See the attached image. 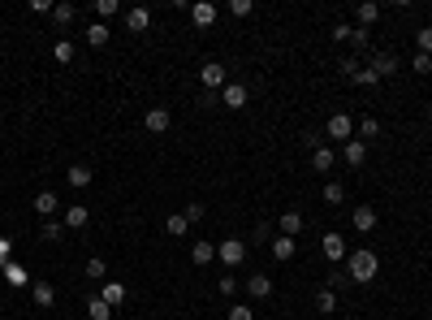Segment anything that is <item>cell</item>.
<instances>
[{
  "mask_svg": "<svg viewBox=\"0 0 432 320\" xmlns=\"http://www.w3.org/2000/svg\"><path fill=\"white\" fill-rule=\"evenodd\" d=\"M376 273H380L376 251L359 247V251H350V255H346V277H350V286H367V281H376Z\"/></svg>",
  "mask_w": 432,
  "mask_h": 320,
  "instance_id": "1",
  "label": "cell"
},
{
  "mask_svg": "<svg viewBox=\"0 0 432 320\" xmlns=\"http://www.w3.org/2000/svg\"><path fill=\"white\" fill-rule=\"evenodd\" d=\"M199 83H203V91H225L229 74H225L220 61H203V66H199Z\"/></svg>",
  "mask_w": 432,
  "mask_h": 320,
  "instance_id": "2",
  "label": "cell"
},
{
  "mask_svg": "<svg viewBox=\"0 0 432 320\" xmlns=\"http://www.w3.org/2000/svg\"><path fill=\"white\" fill-rule=\"evenodd\" d=\"M216 260L225 268H238L247 260V243H243V238H225V243H216Z\"/></svg>",
  "mask_w": 432,
  "mask_h": 320,
  "instance_id": "3",
  "label": "cell"
},
{
  "mask_svg": "<svg viewBox=\"0 0 432 320\" xmlns=\"http://www.w3.org/2000/svg\"><path fill=\"white\" fill-rule=\"evenodd\" d=\"M325 139H338V143H350V139H355V121H350L346 113H333V117L325 121Z\"/></svg>",
  "mask_w": 432,
  "mask_h": 320,
  "instance_id": "4",
  "label": "cell"
},
{
  "mask_svg": "<svg viewBox=\"0 0 432 320\" xmlns=\"http://www.w3.org/2000/svg\"><path fill=\"white\" fill-rule=\"evenodd\" d=\"M320 251H325V260H329V264H338V260H346V255H350V251H346V238H342V234H333V230L320 238Z\"/></svg>",
  "mask_w": 432,
  "mask_h": 320,
  "instance_id": "5",
  "label": "cell"
},
{
  "mask_svg": "<svg viewBox=\"0 0 432 320\" xmlns=\"http://www.w3.org/2000/svg\"><path fill=\"white\" fill-rule=\"evenodd\" d=\"M367 70H376V78L385 83V78H393V74L402 70V66H398V57H393V52H372V61H367Z\"/></svg>",
  "mask_w": 432,
  "mask_h": 320,
  "instance_id": "6",
  "label": "cell"
},
{
  "mask_svg": "<svg viewBox=\"0 0 432 320\" xmlns=\"http://www.w3.org/2000/svg\"><path fill=\"white\" fill-rule=\"evenodd\" d=\"M190 22H195L199 30L216 26V5H212V0H195V5H190Z\"/></svg>",
  "mask_w": 432,
  "mask_h": 320,
  "instance_id": "7",
  "label": "cell"
},
{
  "mask_svg": "<svg viewBox=\"0 0 432 320\" xmlns=\"http://www.w3.org/2000/svg\"><path fill=\"white\" fill-rule=\"evenodd\" d=\"M147 26H152V9H147V5L125 9V30H130V35H143Z\"/></svg>",
  "mask_w": 432,
  "mask_h": 320,
  "instance_id": "8",
  "label": "cell"
},
{
  "mask_svg": "<svg viewBox=\"0 0 432 320\" xmlns=\"http://www.w3.org/2000/svg\"><path fill=\"white\" fill-rule=\"evenodd\" d=\"M143 126H147V134H165L169 126H173V117H169V108H147V113H143Z\"/></svg>",
  "mask_w": 432,
  "mask_h": 320,
  "instance_id": "9",
  "label": "cell"
},
{
  "mask_svg": "<svg viewBox=\"0 0 432 320\" xmlns=\"http://www.w3.org/2000/svg\"><path fill=\"white\" fill-rule=\"evenodd\" d=\"M342 160H346L350 169H363V165H367V143H363V139L342 143Z\"/></svg>",
  "mask_w": 432,
  "mask_h": 320,
  "instance_id": "10",
  "label": "cell"
},
{
  "mask_svg": "<svg viewBox=\"0 0 432 320\" xmlns=\"http://www.w3.org/2000/svg\"><path fill=\"white\" fill-rule=\"evenodd\" d=\"M247 83H225V91H220V104L225 108H247Z\"/></svg>",
  "mask_w": 432,
  "mask_h": 320,
  "instance_id": "11",
  "label": "cell"
},
{
  "mask_svg": "<svg viewBox=\"0 0 432 320\" xmlns=\"http://www.w3.org/2000/svg\"><path fill=\"white\" fill-rule=\"evenodd\" d=\"M35 212H39L43 221H52V217L61 212V199H56V190H39V195H35Z\"/></svg>",
  "mask_w": 432,
  "mask_h": 320,
  "instance_id": "12",
  "label": "cell"
},
{
  "mask_svg": "<svg viewBox=\"0 0 432 320\" xmlns=\"http://www.w3.org/2000/svg\"><path fill=\"white\" fill-rule=\"evenodd\" d=\"M0 277H5L9 286H18V290H26V286H35V281H30V273H26V268H22L18 260H9L5 268H0Z\"/></svg>",
  "mask_w": 432,
  "mask_h": 320,
  "instance_id": "13",
  "label": "cell"
},
{
  "mask_svg": "<svg viewBox=\"0 0 432 320\" xmlns=\"http://www.w3.org/2000/svg\"><path fill=\"white\" fill-rule=\"evenodd\" d=\"M100 299H104V303H108V308H113V312H117V308H121V303H125V299H130V290H125V286H121V281H104V286H100Z\"/></svg>",
  "mask_w": 432,
  "mask_h": 320,
  "instance_id": "14",
  "label": "cell"
},
{
  "mask_svg": "<svg viewBox=\"0 0 432 320\" xmlns=\"http://www.w3.org/2000/svg\"><path fill=\"white\" fill-rule=\"evenodd\" d=\"M30 299H35L43 312L56 308V286H52V281H35V286H30Z\"/></svg>",
  "mask_w": 432,
  "mask_h": 320,
  "instance_id": "15",
  "label": "cell"
},
{
  "mask_svg": "<svg viewBox=\"0 0 432 320\" xmlns=\"http://www.w3.org/2000/svg\"><path fill=\"white\" fill-rule=\"evenodd\" d=\"M247 294L251 299H268V294H273V277H268V273H251L247 277Z\"/></svg>",
  "mask_w": 432,
  "mask_h": 320,
  "instance_id": "16",
  "label": "cell"
},
{
  "mask_svg": "<svg viewBox=\"0 0 432 320\" xmlns=\"http://www.w3.org/2000/svg\"><path fill=\"white\" fill-rule=\"evenodd\" d=\"M311 165H316V173H329L333 165H338V152H333L329 143H320V148L311 152Z\"/></svg>",
  "mask_w": 432,
  "mask_h": 320,
  "instance_id": "17",
  "label": "cell"
},
{
  "mask_svg": "<svg viewBox=\"0 0 432 320\" xmlns=\"http://www.w3.org/2000/svg\"><path fill=\"white\" fill-rule=\"evenodd\" d=\"M277 226H281V234H285V238H298V230H302V212H298V208H285Z\"/></svg>",
  "mask_w": 432,
  "mask_h": 320,
  "instance_id": "18",
  "label": "cell"
},
{
  "mask_svg": "<svg viewBox=\"0 0 432 320\" xmlns=\"http://www.w3.org/2000/svg\"><path fill=\"white\" fill-rule=\"evenodd\" d=\"M268 251H273V260H294V251H298V243H294V238H285V234H277L273 238V247H268Z\"/></svg>",
  "mask_w": 432,
  "mask_h": 320,
  "instance_id": "19",
  "label": "cell"
},
{
  "mask_svg": "<svg viewBox=\"0 0 432 320\" xmlns=\"http://www.w3.org/2000/svg\"><path fill=\"white\" fill-rule=\"evenodd\" d=\"M316 312H320V316L338 312V290H329V286H320V290H316Z\"/></svg>",
  "mask_w": 432,
  "mask_h": 320,
  "instance_id": "20",
  "label": "cell"
},
{
  "mask_svg": "<svg viewBox=\"0 0 432 320\" xmlns=\"http://www.w3.org/2000/svg\"><path fill=\"white\" fill-rule=\"evenodd\" d=\"M91 178H95V173H91L87 165H70V169H65V182H70L74 190H83V186H91Z\"/></svg>",
  "mask_w": 432,
  "mask_h": 320,
  "instance_id": "21",
  "label": "cell"
},
{
  "mask_svg": "<svg viewBox=\"0 0 432 320\" xmlns=\"http://www.w3.org/2000/svg\"><path fill=\"white\" fill-rule=\"evenodd\" d=\"M87 221H91V212L83 203H74V208H65V230H87Z\"/></svg>",
  "mask_w": 432,
  "mask_h": 320,
  "instance_id": "22",
  "label": "cell"
},
{
  "mask_svg": "<svg viewBox=\"0 0 432 320\" xmlns=\"http://www.w3.org/2000/svg\"><path fill=\"white\" fill-rule=\"evenodd\" d=\"M376 18H380V5H376V0H363V5L355 9V22H359L363 30H367V26H372Z\"/></svg>",
  "mask_w": 432,
  "mask_h": 320,
  "instance_id": "23",
  "label": "cell"
},
{
  "mask_svg": "<svg viewBox=\"0 0 432 320\" xmlns=\"http://www.w3.org/2000/svg\"><path fill=\"white\" fill-rule=\"evenodd\" d=\"M355 230L359 234H372L376 230V208H355Z\"/></svg>",
  "mask_w": 432,
  "mask_h": 320,
  "instance_id": "24",
  "label": "cell"
},
{
  "mask_svg": "<svg viewBox=\"0 0 432 320\" xmlns=\"http://www.w3.org/2000/svg\"><path fill=\"white\" fill-rule=\"evenodd\" d=\"M190 260H195L199 268L212 264V260H216V243H195V247H190Z\"/></svg>",
  "mask_w": 432,
  "mask_h": 320,
  "instance_id": "25",
  "label": "cell"
},
{
  "mask_svg": "<svg viewBox=\"0 0 432 320\" xmlns=\"http://www.w3.org/2000/svg\"><path fill=\"white\" fill-rule=\"evenodd\" d=\"M108 35H113V30H108V22H91V26H87V43H91V48H104Z\"/></svg>",
  "mask_w": 432,
  "mask_h": 320,
  "instance_id": "26",
  "label": "cell"
},
{
  "mask_svg": "<svg viewBox=\"0 0 432 320\" xmlns=\"http://www.w3.org/2000/svg\"><path fill=\"white\" fill-rule=\"evenodd\" d=\"M121 13V0H95V22H108Z\"/></svg>",
  "mask_w": 432,
  "mask_h": 320,
  "instance_id": "27",
  "label": "cell"
},
{
  "mask_svg": "<svg viewBox=\"0 0 432 320\" xmlns=\"http://www.w3.org/2000/svg\"><path fill=\"white\" fill-rule=\"evenodd\" d=\"M39 234H43V243H61L65 238V221H43Z\"/></svg>",
  "mask_w": 432,
  "mask_h": 320,
  "instance_id": "28",
  "label": "cell"
},
{
  "mask_svg": "<svg viewBox=\"0 0 432 320\" xmlns=\"http://www.w3.org/2000/svg\"><path fill=\"white\" fill-rule=\"evenodd\" d=\"M165 230H169L173 238H186V234H190V221H186V212H173V217L165 221Z\"/></svg>",
  "mask_w": 432,
  "mask_h": 320,
  "instance_id": "29",
  "label": "cell"
},
{
  "mask_svg": "<svg viewBox=\"0 0 432 320\" xmlns=\"http://www.w3.org/2000/svg\"><path fill=\"white\" fill-rule=\"evenodd\" d=\"M350 83H359V87H376L380 78H376V70H367V66H355V70H350Z\"/></svg>",
  "mask_w": 432,
  "mask_h": 320,
  "instance_id": "30",
  "label": "cell"
},
{
  "mask_svg": "<svg viewBox=\"0 0 432 320\" xmlns=\"http://www.w3.org/2000/svg\"><path fill=\"white\" fill-rule=\"evenodd\" d=\"M87 316H91V320H113V308H108V303L95 294V299L87 303Z\"/></svg>",
  "mask_w": 432,
  "mask_h": 320,
  "instance_id": "31",
  "label": "cell"
},
{
  "mask_svg": "<svg viewBox=\"0 0 432 320\" xmlns=\"http://www.w3.org/2000/svg\"><path fill=\"white\" fill-rule=\"evenodd\" d=\"M74 18H78L74 5H52V22H56V26H70Z\"/></svg>",
  "mask_w": 432,
  "mask_h": 320,
  "instance_id": "32",
  "label": "cell"
},
{
  "mask_svg": "<svg viewBox=\"0 0 432 320\" xmlns=\"http://www.w3.org/2000/svg\"><path fill=\"white\" fill-rule=\"evenodd\" d=\"M52 61H56V66H70V61H74V43H70V39H61V43L52 48Z\"/></svg>",
  "mask_w": 432,
  "mask_h": 320,
  "instance_id": "33",
  "label": "cell"
},
{
  "mask_svg": "<svg viewBox=\"0 0 432 320\" xmlns=\"http://www.w3.org/2000/svg\"><path fill=\"white\" fill-rule=\"evenodd\" d=\"M320 195H325V203H342V199H346V186H342V182H325V190H320Z\"/></svg>",
  "mask_w": 432,
  "mask_h": 320,
  "instance_id": "34",
  "label": "cell"
},
{
  "mask_svg": "<svg viewBox=\"0 0 432 320\" xmlns=\"http://www.w3.org/2000/svg\"><path fill=\"white\" fill-rule=\"evenodd\" d=\"M411 70L420 74V78H428L432 74V57H424V52H415V61H411Z\"/></svg>",
  "mask_w": 432,
  "mask_h": 320,
  "instance_id": "35",
  "label": "cell"
},
{
  "mask_svg": "<svg viewBox=\"0 0 432 320\" xmlns=\"http://www.w3.org/2000/svg\"><path fill=\"white\" fill-rule=\"evenodd\" d=\"M415 43H420V52L432 57V26H420V35H415Z\"/></svg>",
  "mask_w": 432,
  "mask_h": 320,
  "instance_id": "36",
  "label": "cell"
},
{
  "mask_svg": "<svg viewBox=\"0 0 432 320\" xmlns=\"http://www.w3.org/2000/svg\"><path fill=\"white\" fill-rule=\"evenodd\" d=\"M87 277H108V264L100 260V255H91V260H87Z\"/></svg>",
  "mask_w": 432,
  "mask_h": 320,
  "instance_id": "37",
  "label": "cell"
},
{
  "mask_svg": "<svg viewBox=\"0 0 432 320\" xmlns=\"http://www.w3.org/2000/svg\"><path fill=\"white\" fill-rule=\"evenodd\" d=\"M359 134H363V139H376V134H380V121H376V117H363V121H359Z\"/></svg>",
  "mask_w": 432,
  "mask_h": 320,
  "instance_id": "38",
  "label": "cell"
},
{
  "mask_svg": "<svg viewBox=\"0 0 432 320\" xmlns=\"http://www.w3.org/2000/svg\"><path fill=\"white\" fill-rule=\"evenodd\" d=\"M229 320H255L251 303H234V308H229Z\"/></svg>",
  "mask_w": 432,
  "mask_h": 320,
  "instance_id": "39",
  "label": "cell"
},
{
  "mask_svg": "<svg viewBox=\"0 0 432 320\" xmlns=\"http://www.w3.org/2000/svg\"><path fill=\"white\" fill-rule=\"evenodd\" d=\"M229 13H234V18H251V13H255V5H251V0H234V5H229Z\"/></svg>",
  "mask_w": 432,
  "mask_h": 320,
  "instance_id": "40",
  "label": "cell"
},
{
  "mask_svg": "<svg viewBox=\"0 0 432 320\" xmlns=\"http://www.w3.org/2000/svg\"><path fill=\"white\" fill-rule=\"evenodd\" d=\"M350 35H355V26H350V22H338V26H333V39H338V43H350Z\"/></svg>",
  "mask_w": 432,
  "mask_h": 320,
  "instance_id": "41",
  "label": "cell"
},
{
  "mask_svg": "<svg viewBox=\"0 0 432 320\" xmlns=\"http://www.w3.org/2000/svg\"><path fill=\"white\" fill-rule=\"evenodd\" d=\"M13 260V238H5V234H0V268H5Z\"/></svg>",
  "mask_w": 432,
  "mask_h": 320,
  "instance_id": "42",
  "label": "cell"
},
{
  "mask_svg": "<svg viewBox=\"0 0 432 320\" xmlns=\"http://www.w3.org/2000/svg\"><path fill=\"white\" fill-rule=\"evenodd\" d=\"M203 217H207L203 203H186V221H190V226H195V221H203Z\"/></svg>",
  "mask_w": 432,
  "mask_h": 320,
  "instance_id": "43",
  "label": "cell"
},
{
  "mask_svg": "<svg viewBox=\"0 0 432 320\" xmlns=\"http://www.w3.org/2000/svg\"><path fill=\"white\" fill-rule=\"evenodd\" d=\"M216 290H220V294H234V290H238V277H220Z\"/></svg>",
  "mask_w": 432,
  "mask_h": 320,
  "instance_id": "44",
  "label": "cell"
},
{
  "mask_svg": "<svg viewBox=\"0 0 432 320\" xmlns=\"http://www.w3.org/2000/svg\"><path fill=\"white\" fill-rule=\"evenodd\" d=\"M30 13H48L52 18V0H30Z\"/></svg>",
  "mask_w": 432,
  "mask_h": 320,
  "instance_id": "45",
  "label": "cell"
},
{
  "mask_svg": "<svg viewBox=\"0 0 432 320\" xmlns=\"http://www.w3.org/2000/svg\"><path fill=\"white\" fill-rule=\"evenodd\" d=\"M350 43H355L359 52H363V48H367V30H363V26H355V35H350Z\"/></svg>",
  "mask_w": 432,
  "mask_h": 320,
  "instance_id": "46",
  "label": "cell"
},
{
  "mask_svg": "<svg viewBox=\"0 0 432 320\" xmlns=\"http://www.w3.org/2000/svg\"><path fill=\"white\" fill-rule=\"evenodd\" d=\"M199 104H203V108H212V104H220V95H216V91H203V95H199Z\"/></svg>",
  "mask_w": 432,
  "mask_h": 320,
  "instance_id": "47",
  "label": "cell"
},
{
  "mask_svg": "<svg viewBox=\"0 0 432 320\" xmlns=\"http://www.w3.org/2000/svg\"><path fill=\"white\" fill-rule=\"evenodd\" d=\"M302 143H307V148H311V152H316V148H320V143H325V139H320V134H316V130H307V134H302Z\"/></svg>",
  "mask_w": 432,
  "mask_h": 320,
  "instance_id": "48",
  "label": "cell"
}]
</instances>
